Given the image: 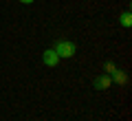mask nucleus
<instances>
[{"instance_id":"3","label":"nucleus","mask_w":132,"mask_h":121,"mask_svg":"<svg viewBox=\"0 0 132 121\" xmlns=\"http://www.w3.org/2000/svg\"><path fill=\"white\" fill-rule=\"evenodd\" d=\"M110 84H112L110 75H97V77H95V88H97V90H106V88H110Z\"/></svg>"},{"instance_id":"1","label":"nucleus","mask_w":132,"mask_h":121,"mask_svg":"<svg viewBox=\"0 0 132 121\" xmlns=\"http://www.w3.org/2000/svg\"><path fill=\"white\" fill-rule=\"evenodd\" d=\"M75 51H77L75 44L68 42V40H60V42L55 44V53L60 57H73V55H75Z\"/></svg>"},{"instance_id":"4","label":"nucleus","mask_w":132,"mask_h":121,"mask_svg":"<svg viewBox=\"0 0 132 121\" xmlns=\"http://www.w3.org/2000/svg\"><path fill=\"white\" fill-rule=\"evenodd\" d=\"M112 79L117 82L119 86H126V84H128V75L123 73V70H119V68H117V70L112 73Z\"/></svg>"},{"instance_id":"5","label":"nucleus","mask_w":132,"mask_h":121,"mask_svg":"<svg viewBox=\"0 0 132 121\" xmlns=\"http://www.w3.org/2000/svg\"><path fill=\"white\" fill-rule=\"evenodd\" d=\"M119 22H121L123 27H132V13L130 11H123V13L119 15Z\"/></svg>"},{"instance_id":"2","label":"nucleus","mask_w":132,"mask_h":121,"mask_svg":"<svg viewBox=\"0 0 132 121\" xmlns=\"http://www.w3.org/2000/svg\"><path fill=\"white\" fill-rule=\"evenodd\" d=\"M42 60H44V64H46V66H57L60 55L55 53V49H46V51H44V55H42Z\"/></svg>"},{"instance_id":"7","label":"nucleus","mask_w":132,"mask_h":121,"mask_svg":"<svg viewBox=\"0 0 132 121\" xmlns=\"http://www.w3.org/2000/svg\"><path fill=\"white\" fill-rule=\"evenodd\" d=\"M20 2H24V5H31V2H33V0H20Z\"/></svg>"},{"instance_id":"6","label":"nucleus","mask_w":132,"mask_h":121,"mask_svg":"<svg viewBox=\"0 0 132 121\" xmlns=\"http://www.w3.org/2000/svg\"><path fill=\"white\" fill-rule=\"evenodd\" d=\"M104 70H106V73H108V75H112L114 70H117V66H114L112 62H106V64H104Z\"/></svg>"}]
</instances>
